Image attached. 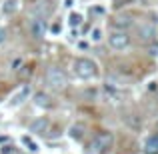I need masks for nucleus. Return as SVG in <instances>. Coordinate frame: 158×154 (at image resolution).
<instances>
[{
    "mask_svg": "<svg viewBox=\"0 0 158 154\" xmlns=\"http://www.w3.org/2000/svg\"><path fill=\"white\" fill-rule=\"evenodd\" d=\"M72 68H74V74H76L80 80H90V78H96L98 76V66L94 60H90V58H76V60L72 62Z\"/></svg>",
    "mask_w": 158,
    "mask_h": 154,
    "instance_id": "obj_1",
    "label": "nucleus"
},
{
    "mask_svg": "<svg viewBox=\"0 0 158 154\" xmlns=\"http://www.w3.org/2000/svg\"><path fill=\"white\" fill-rule=\"evenodd\" d=\"M112 142H114L112 132L102 130V132H98V134L92 138V142H90V152L92 154H104L106 150L112 148Z\"/></svg>",
    "mask_w": 158,
    "mask_h": 154,
    "instance_id": "obj_2",
    "label": "nucleus"
},
{
    "mask_svg": "<svg viewBox=\"0 0 158 154\" xmlns=\"http://www.w3.org/2000/svg\"><path fill=\"white\" fill-rule=\"evenodd\" d=\"M46 84L50 86L52 90H58V92H60V90H64L66 88V84H68V78H66V74L62 72L60 68H48L46 70Z\"/></svg>",
    "mask_w": 158,
    "mask_h": 154,
    "instance_id": "obj_3",
    "label": "nucleus"
},
{
    "mask_svg": "<svg viewBox=\"0 0 158 154\" xmlns=\"http://www.w3.org/2000/svg\"><path fill=\"white\" fill-rule=\"evenodd\" d=\"M54 12V6L50 0H34V2L30 4V16H36V18H50Z\"/></svg>",
    "mask_w": 158,
    "mask_h": 154,
    "instance_id": "obj_4",
    "label": "nucleus"
},
{
    "mask_svg": "<svg viewBox=\"0 0 158 154\" xmlns=\"http://www.w3.org/2000/svg\"><path fill=\"white\" fill-rule=\"evenodd\" d=\"M108 44H110L112 50H124V48L130 46V36L126 30H116L108 36Z\"/></svg>",
    "mask_w": 158,
    "mask_h": 154,
    "instance_id": "obj_5",
    "label": "nucleus"
},
{
    "mask_svg": "<svg viewBox=\"0 0 158 154\" xmlns=\"http://www.w3.org/2000/svg\"><path fill=\"white\" fill-rule=\"evenodd\" d=\"M28 32H30V36L36 38V40L44 38V34H46V20L32 16V18L28 20Z\"/></svg>",
    "mask_w": 158,
    "mask_h": 154,
    "instance_id": "obj_6",
    "label": "nucleus"
},
{
    "mask_svg": "<svg viewBox=\"0 0 158 154\" xmlns=\"http://www.w3.org/2000/svg\"><path fill=\"white\" fill-rule=\"evenodd\" d=\"M30 94H32V86L30 84H24L22 88H20L18 92L10 98V102H8V104H10V106H20V104H24L28 98H30Z\"/></svg>",
    "mask_w": 158,
    "mask_h": 154,
    "instance_id": "obj_7",
    "label": "nucleus"
},
{
    "mask_svg": "<svg viewBox=\"0 0 158 154\" xmlns=\"http://www.w3.org/2000/svg\"><path fill=\"white\" fill-rule=\"evenodd\" d=\"M132 24H134V20H132L130 14H118V16H114V20H112V26L118 28V30H126V28H130Z\"/></svg>",
    "mask_w": 158,
    "mask_h": 154,
    "instance_id": "obj_8",
    "label": "nucleus"
},
{
    "mask_svg": "<svg viewBox=\"0 0 158 154\" xmlns=\"http://www.w3.org/2000/svg\"><path fill=\"white\" fill-rule=\"evenodd\" d=\"M84 134H86V124H82V122H76L68 128V136L72 140H76V142H80L84 138Z\"/></svg>",
    "mask_w": 158,
    "mask_h": 154,
    "instance_id": "obj_9",
    "label": "nucleus"
},
{
    "mask_svg": "<svg viewBox=\"0 0 158 154\" xmlns=\"http://www.w3.org/2000/svg\"><path fill=\"white\" fill-rule=\"evenodd\" d=\"M48 118L46 116H40V118H36V120H32L30 122V132H36V134H44V132L48 130Z\"/></svg>",
    "mask_w": 158,
    "mask_h": 154,
    "instance_id": "obj_10",
    "label": "nucleus"
},
{
    "mask_svg": "<svg viewBox=\"0 0 158 154\" xmlns=\"http://www.w3.org/2000/svg\"><path fill=\"white\" fill-rule=\"evenodd\" d=\"M138 36L142 42H150L152 38H154V28L150 26V24H140L138 26Z\"/></svg>",
    "mask_w": 158,
    "mask_h": 154,
    "instance_id": "obj_11",
    "label": "nucleus"
},
{
    "mask_svg": "<svg viewBox=\"0 0 158 154\" xmlns=\"http://www.w3.org/2000/svg\"><path fill=\"white\" fill-rule=\"evenodd\" d=\"M34 104L40 108H52V98L44 92H36L34 94Z\"/></svg>",
    "mask_w": 158,
    "mask_h": 154,
    "instance_id": "obj_12",
    "label": "nucleus"
},
{
    "mask_svg": "<svg viewBox=\"0 0 158 154\" xmlns=\"http://www.w3.org/2000/svg\"><path fill=\"white\" fill-rule=\"evenodd\" d=\"M144 154H158V134L146 138V142H144Z\"/></svg>",
    "mask_w": 158,
    "mask_h": 154,
    "instance_id": "obj_13",
    "label": "nucleus"
},
{
    "mask_svg": "<svg viewBox=\"0 0 158 154\" xmlns=\"http://www.w3.org/2000/svg\"><path fill=\"white\" fill-rule=\"evenodd\" d=\"M18 10V0H6L2 6V12L4 14H12V12Z\"/></svg>",
    "mask_w": 158,
    "mask_h": 154,
    "instance_id": "obj_14",
    "label": "nucleus"
},
{
    "mask_svg": "<svg viewBox=\"0 0 158 154\" xmlns=\"http://www.w3.org/2000/svg\"><path fill=\"white\" fill-rule=\"evenodd\" d=\"M20 140H22V144H24V146H26V148H28L30 152H38V144H36L34 140L30 138V136H26V134H24V136H22Z\"/></svg>",
    "mask_w": 158,
    "mask_h": 154,
    "instance_id": "obj_15",
    "label": "nucleus"
},
{
    "mask_svg": "<svg viewBox=\"0 0 158 154\" xmlns=\"http://www.w3.org/2000/svg\"><path fill=\"white\" fill-rule=\"evenodd\" d=\"M82 20H84V18H82L80 12H72V14H70V18H68V24L72 28H76V26H80V24H82Z\"/></svg>",
    "mask_w": 158,
    "mask_h": 154,
    "instance_id": "obj_16",
    "label": "nucleus"
},
{
    "mask_svg": "<svg viewBox=\"0 0 158 154\" xmlns=\"http://www.w3.org/2000/svg\"><path fill=\"white\" fill-rule=\"evenodd\" d=\"M90 38H92L94 42H98V40H102V30H100V28H94V30L90 32Z\"/></svg>",
    "mask_w": 158,
    "mask_h": 154,
    "instance_id": "obj_17",
    "label": "nucleus"
},
{
    "mask_svg": "<svg viewBox=\"0 0 158 154\" xmlns=\"http://www.w3.org/2000/svg\"><path fill=\"white\" fill-rule=\"evenodd\" d=\"M60 30H62V26H60V24L56 22V24H54V26H52V34H58V32H60Z\"/></svg>",
    "mask_w": 158,
    "mask_h": 154,
    "instance_id": "obj_18",
    "label": "nucleus"
},
{
    "mask_svg": "<svg viewBox=\"0 0 158 154\" xmlns=\"http://www.w3.org/2000/svg\"><path fill=\"white\" fill-rule=\"evenodd\" d=\"M4 40H6V30H4V28H0V44H2Z\"/></svg>",
    "mask_w": 158,
    "mask_h": 154,
    "instance_id": "obj_19",
    "label": "nucleus"
},
{
    "mask_svg": "<svg viewBox=\"0 0 158 154\" xmlns=\"http://www.w3.org/2000/svg\"><path fill=\"white\" fill-rule=\"evenodd\" d=\"M22 64V60H20V58H16L14 60V64H12V70H18V66Z\"/></svg>",
    "mask_w": 158,
    "mask_h": 154,
    "instance_id": "obj_20",
    "label": "nucleus"
},
{
    "mask_svg": "<svg viewBox=\"0 0 158 154\" xmlns=\"http://www.w3.org/2000/svg\"><path fill=\"white\" fill-rule=\"evenodd\" d=\"M150 56H158V44L156 46H150Z\"/></svg>",
    "mask_w": 158,
    "mask_h": 154,
    "instance_id": "obj_21",
    "label": "nucleus"
}]
</instances>
